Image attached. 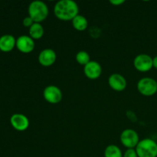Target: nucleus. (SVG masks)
Instances as JSON below:
<instances>
[{"instance_id": "obj_1", "label": "nucleus", "mask_w": 157, "mask_h": 157, "mask_svg": "<svg viewBox=\"0 0 157 157\" xmlns=\"http://www.w3.org/2000/svg\"><path fill=\"white\" fill-rule=\"evenodd\" d=\"M78 12V5L73 0H60L54 7L55 15L61 21H72Z\"/></svg>"}, {"instance_id": "obj_2", "label": "nucleus", "mask_w": 157, "mask_h": 157, "mask_svg": "<svg viewBox=\"0 0 157 157\" xmlns=\"http://www.w3.org/2000/svg\"><path fill=\"white\" fill-rule=\"evenodd\" d=\"M28 12L29 16H30L35 22L40 23L47 18L49 10L48 6L44 2L36 0L29 4Z\"/></svg>"}, {"instance_id": "obj_3", "label": "nucleus", "mask_w": 157, "mask_h": 157, "mask_svg": "<svg viewBox=\"0 0 157 157\" xmlns=\"http://www.w3.org/2000/svg\"><path fill=\"white\" fill-rule=\"evenodd\" d=\"M135 150L138 157H157V143L150 138L140 140Z\"/></svg>"}, {"instance_id": "obj_4", "label": "nucleus", "mask_w": 157, "mask_h": 157, "mask_svg": "<svg viewBox=\"0 0 157 157\" xmlns=\"http://www.w3.org/2000/svg\"><path fill=\"white\" fill-rule=\"evenodd\" d=\"M137 90L144 96H153L157 92V82L155 79L149 77L141 78L137 82Z\"/></svg>"}, {"instance_id": "obj_5", "label": "nucleus", "mask_w": 157, "mask_h": 157, "mask_svg": "<svg viewBox=\"0 0 157 157\" xmlns=\"http://www.w3.org/2000/svg\"><path fill=\"white\" fill-rule=\"evenodd\" d=\"M121 143L127 149H135L140 142L139 135L133 129H126L120 136Z\"/></svg>"}, {"instance_id": "obj_6", "label": "nucleus", "mask_w": 157, "mask_h": 157, "mask_svg": "<svg viewBox=\"0 0 157 157\" xmlns=\"http://www.w3.org/2000/svg\"><path fill=\"white\" fill-rule=\"evenodd\" d=\"M133 65L137 71L147 72L153 68V58L147 54H140L135 57Z\"/></svg>"}, {"instance_id": "obj_7", "label": "nucleus", "mask_w": 157, "mask_h": 157, "mask_svg": "<svg viewBox=\"0 0 157 157\" xmlns=\"http://www.w3.org/2000/svg\"><path fill=\"white\" fill-rule=\"evenodd\" d=\"M43 97L47 102L56 104L62 100V91L55 85H48L43 90Z\"/></svg>"}, {"instance_id": "obj_8", "label": "nucleus", "mask_w": 157, "mask_h": 157, "mask_svg": "<svg viewBox=\"0 0 157 157\" xmlns=\"http://www.w3.org/2000/svg\"><path fill=\"white\" fill-rule=\"evenodd\" d=\"M35 41L29 35H21L16 39V48L19 52L28 54L35 48Z\"/></svg>"}, {"instance_id": "obj_9", "label": "nucleus", "mask_w": 157, "mask_h": 157, "mask_svg": "<svg viewBox=\"0 0 157 157\" xmlns=\"http://www.w3.org/2000/svg\"><path fill=\"white\" fill-rule=\"evenodd\" d=\"M11 125L18 131H25L29 127V120L22 113H15L10 118Z\"/></svg>"}, {"instance_id": "obj_10", "label": "nucleus", "mask_w": 157, "mask_h": 157, "mask_svg": "<svg viewBox=\"0 0 157 157\" xmlns=\"http://www.w3.org/2000/svg\"><path fill=\"white\" fill-rule=\"evenodd\" d=\"M84 73L89 79H98L102 74V67L98 61H90L84 67Z\"/></svg>"}, {"instance_id": "obj_11", "label": "nucleus", "mask_w": 157, "mask_h": 157, "mask_svg": "<svg viewBox=\"0 0 157 157\" xmlns=\"http://www.w3.org/2000/svg\"><path fill=\"white\" fill-rule=\"evenodd\" d=\"M109 86L116 91H123L127 87V82L123 75L118 73H113L108 78Z\"/></svg>"}, {"instance_id": "obj_12", "label": "nucleus", "mask_w": 157, "mask_h": 157, "mask_svg": "<svg viewBox=\"0 0 157 157\" xmlns=\"http://www.w3.org/2000/svg\"><path fill=\"white\" fill-rule=\"evenodd\" d=\"M56 52L52 48H45L38 55V61L44 67H49L56 61Z\"/></svg>"}, {"instance_id": "obj_13", "label": "nucleus", "mask_w": 157, "mask_h": 157, "mask_svg": "<svg viewBox=\"0 0 157 157\" xmlns=\"http://www.w3.org/2000/svg\"><path fill=\"white\" fill-rule=\"evenodd\" d=\"M16 46V39L12 35H4L0 37V51L9 52Z\"/></svg>"}, {"instance_id": "obj_14", "label": "nucleus", "mask_w": 157, "mask_h": 157, "mask_svg": "<svg viewBox=\"0 0 157 157\" xmlns=\"http://www.w3.org/2000/svg\"><path fill=\"white\" fill-rule=\"evenodd\" d=\"M71 22L74 29L80 31V32L85 30L87 28V25H88V21H87L86 17H84L82 15H79V14L73 18Z\"/></svg>"}, {"instance_id": "obj_15", "label": "nucleus", "mask_w": 157, "mask_h": 157, "mask_svg": "<svg viewBox=\"0 0 157 157\" xmlns=\"http://www.w3.org/2000/svg\"><path fill=\"white\" fill-rule=\"evenodd\" d=\"M44 28L40 23L35 22L30 28H29V36L32 39H40L44 35Z\"/></svg>"}, {"instance_id": "obj_16", "label": "nucleus", "mask_w": 157, "mask_h": 157, "mask_svg": "<svg viewBox=\"0 0 157 157\" xmlns=\"http://www.w3.org/2000/svg\"><path fill=\"white\" fill-rule=\"evenodd\" d=\"M104 157H123V153L120 147L111 144L105 148Z\"/></svg>"}, {"instance_id": "obj_17", "label": "nucleus", "mask_w": 157, "mask_h": 157, "mask_svg": "<svg viewBox=\"0 0 157 157\" xmlns=\"http://www.w3.org/2000/svg\"><path fill=\"white\" fill-rule=\"evenodd\" d=\"M75 59L78 64L85 66L90 61V55L85 51H80L77 53Z\"/></svg>"}, {"instance_id": "obj_18", "label": "nucleus", "mask_w": 157, "mask_h": 157, "mask_svg": "<svg viewBox=\"0 0 157 157\" xmlns=\"http://www.w3.org/2000/svg\"><path fill=\"white\" fill-rule=\"evenodd\" d=\"M123 157H138L135 149H127L123 155Z\"/></svg>"}, {"instance_id": "obj_19", "label": "nucleus", "mask_w": 157, "mask_h": 157, "mask_svg": "<svg viewBox=\"0 0 157 157\" xmlns=\"http://www.w3.org/2000/svg\"><path fill=\"white\" fill-rule=\"evenodd\" d=\"M34 23H35V21H33V19H32L30 16L25 17L22 21L23 25H24L25 27H28V28H30Z\"/></svg>"}, {"instance_id": "obj_20", "label": "nucleus", "mask_w": 157, "mask_h": 157, "mask_svg": "<svg viewBox=\"0 0 157 157\" xmlns=\"http://www.w3.org/2000/svg\"><path fill=\"white\" fill-rule=\"evenodd\" d=\"M109 2L110 3V4L113 5V6H120V5H122L123 3L125 2V0H110L109 1Z\"/></svg>"}, {"instance_id": "obj_21", "label": "nucleus", "mask_w": 157, "mask_h": 157, "mask_svg": "<svg viewBox=\"0 0 157 157\" xmlns=\"http://www.w3.org/2000/svg\"><path fill=\"white\" fill-rule=\"evenodd\" d=\"M153 67L157 69V55L153 58Z\"/></svg>"}]
</instances>
